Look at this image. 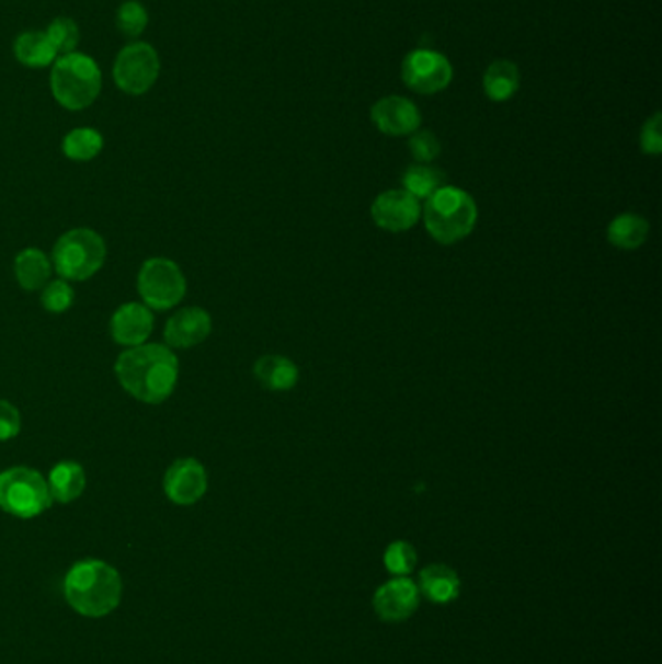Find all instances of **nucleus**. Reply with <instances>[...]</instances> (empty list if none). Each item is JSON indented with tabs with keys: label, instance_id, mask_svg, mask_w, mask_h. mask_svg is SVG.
<instances>
[{
	"label": "nucleus",
	"instance_id": "f257e3e1",
	"mask_svg": "<svg viewBox=\"0 0 662 664\" xmlns=\"http://www.w3.org/2000/svg\"><path fill=\"white\" fill-rule=\"evenodd\" d=\"M115 375L123 391L135 401L162 404L178 389V354L168 344L145 342L121 352L115 362Z\"/></svg>",
	"mask_w": 662,
	"mask_h": 664
},
{
	"label": "nucleus",
	"instance_id": "f03ea898",
	"mask_svg": "<svg viewBox=\"0 0 662 664\" xmlns=\"http://www.w3.org/2000/svg\"><path fill=\"white\" fill-rule=\"evenodd\" d=\"M65 598L80 616L103 618L121 605L123 580L119 571L102 560L75 563L65 577Z\"/></svg>",
	"mask_w": 662,
	"mask_h": 664
},
{
	"label": "nucleus",
	"instance_id": "7ed1b4c3",
	"mask_svg": "<svg viewBox=\"0 0 662 664\" xmlns=\"http://www.w3.org/2000/svg\"><path fill=\"white\" fill-rule=\"evenodd\" d=\"M49 88L60 107L67 111L88 110L102 94V69L98 60L85 53L60 55L53 62Z\"/></svg>",
	"mask_w": 662,
	"mask_h": 664
},
{
	"label": "nucleus",
	"instance_id": "20e7f679",
	"mask_svg": "<svg viewBox=\"0 0 662 664\" xmlns=\"http://www.w3.org/2000/svg\"><path fill=\"white\" fill-rule=\"evenodd\" d=\"M422 214L430 236L442 245H453L475 230L478 206L467 191L443 185L425 201Z\"/></svg>",
	"mask_w": 662,
	"mask_h": 664
},
{
	"label": "nucleus",
	"instance_id": "39448f33",
	"mask_svg": "<svg viewBox=\"0 0 662 664\" xmlns=\"http://www.w3.org/2000/svg\"><path fill=\"white\" fill-rule=\"evenodd\" d=\"M107 261V243L95 230L75 228L57 239L52 251L53 271L67 282H85Z\"/></svg>",
	"mask_w": 662,
	"mask_h": 664
},
{
	"label": "nucleus",
	"instance_id": "423d86ee",
	"mask_svg": "<svg viewBox=\"0 0 662 664\" xmlns=\"http://www.w3.org/2000/svg\"><path fill=\"white\" fill-rule=\"evenodd\" d=\"M53 505L47 477L30 467L0 472V510L16 519H35Z\"/></svg>",
	"mask_w": 662,
	"mask_h": 664
},
{
	"label": "nucleus",
	"instance_id": "0eeeda50",
	"mask_svg": "<svg viewBox=\"0 0 662 664\" xmlns=\"http://www.w3.org/2000/svg\"><path fill=\"white\" fill-rule=\"evenodd\" d=\"M136 291L152 311H170L187 296V276L173 259L150 256L138 271Z\"/></svg>",
	"mask_w": 662,
	"mask_h": 664
},
{
	"label": "nucleus",
	"instance_id": "6e6552de",
	"mask_svg": "<svg viewBox=\"0 0 662 664\" xmlns=\"http://www.w3.org/2000/svg\"><path fill=\"white\" fill-rule=\"evenodd\" d=\"M162 72L160 55L148 42H130L117 53L113 62V82L123 94L145 95L152 90Z\"/></svg>",
	"mask_w": 662,
	"mask_h": 664
},
{
	"label": "nucleus",
	"instance_id": "1a4fd4ad",
	"mask_svg": "<svg viewBox=\"0 0 662 664\" xmlns=\"http://www.w3.org/2000/svg\"><path fill=\"white\" fill-rule=\"evenodd\" d=\"M402 82L416 94H440L453 80L449 59L432 49H414L402 60Z\"/></svg>",
	"mask_w": 662,
	"mask_h": 664
},
{
	"label": "nucleus",
	"instance_id": "9d476101",
	"mask_svg": "<svg viewBox=\"0 0 662 664\" xmlns=\"http://www.w3.org/2000/svg\"><path fill=\"white\" fill-rule=\"evenodd\" d=\"M208 490V472L195 457L173 460L163 474V492L175 505L189 507L203 500Z\"/></svg>",
	"mask_w": 662,
	"mask_h": 664
},
{
	"label": "nucleus",
	"instance_id": "9b49d317",
	"mask_svg": "<svg viewBox=\"0 0 662 664\" xmlns=\"http://www.w3.org/2000/svg\"><path fill=\"white\" fill-rule=\"evenodd\" d=\"M374 221L387 231H407L416 226L422 216V206L416 196L404 188L385 191L372 205Z\"/></svg>",
	"mask_w": 662,
	"mask_h": 664
},
{
	"label": "nucleus",
	"instance_id": "f8f14e48",
	"mask_svg": "<svg viewBox=\"0 0 662 664\" xmlns=\"http://www.w3.org/2000/svg\"><path fill=\"white\" fill-rule=\"evenodd\" d=\"M213 332V317L203 307H183L168 319L163 339L171 350H191L203 344Z\"/></svg>",
	"mask_w": 662,
	"mask_h": 664
},
{
	"label": "nucleus",
	"instance_id": "ddd939ff",
	"mask_svg": "<svg viewBox=\"0 0 662 664\" xmlns=\"http://www.w3.org/2000/svg\"><path fill=\"white\" fill-rule=\"evenodd\" d=\"M153 324L156 319L150 307H146L142 301H128L117 307L111 316V339L123 348H135L152 336Z\"/></svg>",
	"mask_w": 662,
	"mask_h": 664
},
{
	"label": "nucleus",
	"instance_id": "4468645a",
	"mask_svg": "<svg viewBox=\"0 0 662 664\" xmlns=\"http://www.w3.org/2000/svg\"><path fill=\"white\" fill-rule=\"evenodd\" d=\"M372 121L383 135L408 137L422 125V113L408 98L387 95L372 107Z\"/></svg>",
	"mask_w": 662,
	"mask_h": 664
},
{
	"label": "nucleus",
	"instance_id": "2eb2a0df",
	"mask_svg": "<svg viewBox=\"0 0 662 664\" xmlns=\"http://www.w3.org/2000/svg\"><path fill=\"white\" fill-rule=\"evenodd\" d=\"M420 605V588L408 577H395L377 588L374 608L385 622H404L416 613Z\"/></svg>",
	"mask_w": 662,
	"mask_h": 664
},
{
	"label": "nucleus",
	"instance_id": "dca6fc26",
	"mask_svg": "<svg viewBox=\"0 0 662 664\" xmlns=\"http://www.w3.org/2000/svg\"><path fill=\"white\" fill-rule=\"evenodd\" d=\"M53 273L52 256L43 249H22L14 256V278L22 290L42 291L52 281Z\"/></svg>",
	"mask_w": 662,
	"mask_h": 664
},
{
	"label": "nucleus",
	"instance_id": "f3484780",
	"mask_svg": "<svg viewBox=\"0 0 662 664\" xmlns=\"http://www.w3.org/2000/svg\"><path fill=\"white\" fill-rule=\"evenodd\" d=\"M12 53L22 67L34 70L52 69L53 62L59 57L52 39L37 30H26L18 35L12 43Z\"/></svg>",
	"mask_w": 662,
	"mask_h": 664
},
{
	"label": "nucleus",
	"instance_id": "a211bd4d",
	"mask_svg": "<svg viewBox=\"0 0 662 664\" xmlns=\"http://www.w3.org/2000/svg\"><path fill=\"white\" fill-rule=\"evenodd\" d=\"M47 484L53 502H77L78 497L84 494L88 484L84 467L77 460H60L49 472Z\"/></svg>",
	"mask_w": 662,
	"mask_h": 664
},
{
	"label": "nucleus",
	"instance_id": "6ab92c4d",
	"mask_svg": "<svg viewBox=\"0 0 662 664\" xmlns=\"http://www.w3.org/2000/svg\"><path fill=\"white\" fill-rule=\"evenodd\" d=\"M253 374L259 383L266 391L284 392L294 389L298 385L299 369L292 359L286 356H263L255 362Z\"/></svg>",
	"mask_w": 662,
	"mask_h": 664
},
{
	"label": "nucleus",
	"instance_id": "aec40b11",
	"mask_svg": "<svg viewBox=\"0 0 662 664\" xmlns=\"http://www.w3.org/2000/svg\"><path fill=\"white\" fill-rule=\"evenodd\" d=\"M420 593L427 596L435 605H447L460 593L459 575L449 565L433 563L420 573Z\"/></svg>",
	"mask_w": 662,
	"mask_h": 664
},
{
	"label": "nucleus",
	"instance_id": "412c9836",
	"mask_svg": "<svg viewBox=\"0 0 662 664\" xmlns=\"http://www.w3.org/2000/svg\"><path fill=\"white\" fill-rule=\"evenodd\" d=\"M482 84H484L488 100L507 102L517 94L518 85H521L517 65L505 59L493 60L492 65L486 69Z\"/></svg>",
	"mask_w": 662,
	"mask_h": 664
},
{
	"label": "nucleus",
	"instance_id": "4be33fe9",
	"mask_svg": "<svg viewBox=\"0 0 662 664\" xmlns=\"http://www.w3.org/2000/svg\"><path fill=\"white\" fill-rule=\"evenodd\" d=\"M649 236V221L639 214H620L608 226V241L614 248L634 251L641 248Z\"/></svg>",
	"mask_w": 662,
	"mask_h": 664
},
{
	"label": "nucleus",
	"instance_id": "5701e85b",
	"mask_svg": "<svg viewBox=\"0 0 662 664\" xmlns=\"http://www.w3.org/2000/svg\"><path fill=\"white\" fill-rule=\"evenodd\" d=\"M105 140L98 128L77 127L62 138V153L72 162L85 163L102 153Z\"/></svg>",
	"mask_w": 662,
	"mask_h": 664
},
{
	"label": "nucleus",
	"instance_id": "b1692460",
	"mask_svg": "<svg viewBox=\"0 0 662 664\" xmlns=\"http://www.w3.org/2000/svg\"><path fill=\"white\" fill-rule=\"evenodd\" d=\"M443 181H445V175L437 168L427 165V163H416L404 171L402 185H404V191L416 196L418 201H427L437 188L443 187Z\"/></svg>",
	"mask_w": 662,
	"mask_h": 664
},
{
	"label": "nucleus",
	"instance_id": "393cba45",
	"mask_svg": "<svg viewBox=\"0 0 662 664\" xmlns=\"http://www.w3.org/2000/svg\"><path fill=\"white\" fill-rule=\"evenodd\" d=\"M148 24H150V14L142 2H138V0L121 2L117 14H115V26L123 37L136 42L140 35L145 34Z\"/></svg>",
	"mask_w": 662,
	"mask_h": 664
},
{
	"label": "nucleus",
	"instance_id": "a878e982",
	"mask_svg": "<svg viewBox=\"0 0 662 664\" xmlns=\"http://www.w3.org/2000/svg\"><path fill=\"white\" fill-rule=\"evenodd\" d=\"M47 37L52 39L55 49L60 55L78 51V43L82 39L80 35V26L72 18L57 16L52 20V24L45 30Z\"/></svg>",
	"mask_w": 662,
	"mask_h": 664
},
{
	"label": "nucleus",
	"instance_id": "bb28decb",
	"mask_svg": "<svg viewBox=\"0 0 662 664\" xmlns=\"http://www.w3.org/2000/svg\"><path fill=\"white\" fill-rule=\"evenodd\" d=\"M77 291L70 286V282L57 278V281L47 282V286L42 290V307L47 313L60 316L75 306Z\"/></svg>",
	"mask_w": 662,
	"mask_h": 664
},
{
	"label": "nucleus",
	"instance_id": "cd10ccee",
	"mask_svg": "<svg viewBox=\"0 0 662 664\" xmlns=\"http://www.w3.org/2000/svg\"><path fill=\"white\" fill-rule=\"evenodd\" d=\"M385 565L397 577H407L416 565V550L414 546L408 545L407 540L392 542L385 552Z\"/></svg>",
	"mask_w": 662,
	"mask_h": 664
},
{
	"label": "nucleus",
	"instance_id": "c85d7f7f",
	"mask_svg": "<svg viewBox=\"0 0 662 664\" xmlns=\"http://www.w3.org/2000/svg\"><path fill=\"white\" fill-rule=\"evenodd\" d=\"M408 148H410V153L414 156V160H418L420 163L433 162V160L442 153L440 140H437V137H435L433 133H430V130L414 133V135L410 137Z\"/></svg>",
	"mask_w": 662,
	"mask_h": 664
},
{
	"label": "nucleus",
	"instance_id": "c756f323",
	"mask_svg": "<svg viewBox=\"0 0 662 664\" xmlns=\"http://www.w3.org/2000/svg\"><path fill=\"white\" fill-rule=\"evenodd\" d=\"M662 115L654 113L651 119L646 121V125L641 128V150L649 156H659L662 152Z\"/></svg>",
	"mask_w": 662,
	"mask_h": 664
},
{
	"label": "nucleus",
	"instance_id": "7c9ffc66",
	"mask_svg": "<svg viewBox=\"0 0 662 664\" xmlns=\"http://www.w3.org/2000/svg\"><path fill=\"white\" fill-rule=\"evenodd\" d=\"M22 430V414L12 402L0 401V442L14 439Z\"/></svg>",
	"mask_w": 662,
	"mask_h": 664
}]
</instances>
